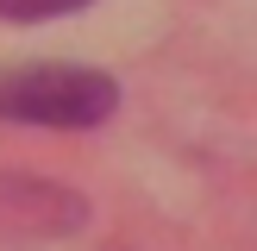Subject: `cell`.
Returning <instances> with one entry per match:
<instances>
[{
    "label": "cell",
    "instance_id": "cell-1",
    "mask_svg": "<svg viewBox=\"0 0 257 251\" xmlns=\"http://www.w3.org/2000/svg\"><path fill=\"white\" fill-rule=\"evenodd\" d=\"M119 107V82L82 63H19L0 69V119L19 126H100Z\"/></svg>",
    "mask_w": 257,
    "mask_h": 251
},
{
    "label": "cell",
    "instance_id": "cell-2",
    "mask_svg": "<svg viewBox=\"0 0 257 251\" xmlns=\"http://www.w3.org/2000/svg\"><path fill=\"white\" fill-rule=\"evenodd\" d=\"M88 0H0V19L13 25H38V19H63V13H82Z\"/></svg>",
    "mask_w": 257,
    "mask_h": 251
}]
</instances>
